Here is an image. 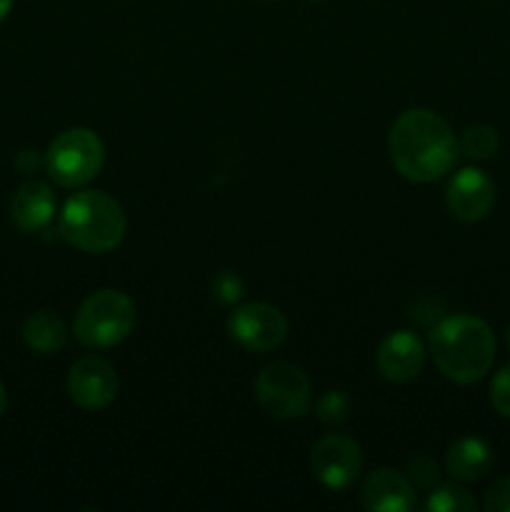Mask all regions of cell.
Segmentation results:
<instances>
[{
  "instance_id": "obj_4",
  "label": "cell",
  "mask_w": 510,
  "mask_h": 512,
  "mask_svg": "<svg viewBox=\"0 0 510 512\" xmlns=\"http://www.w3.org/2000/svg\"><path fill=\"white\" fill-rule=\"evenodd\" d=\"M135 305L120 290H98L88 295L73 320V333L85 348H110L123 343L135 328Z\"/></svg>"
},
{
  "instance_id": "obj_24",
  "label": "cell",
  "mask_w": 510,
  "mask_h": 512,
  "mask_svg": "<svg viewBox=\"0 0 510 512\" xmlns=\"http://www.w3.org/2000/svg\"><path fill=\"white\" fill-rule=\"evenodd\" d=\"M10 5H13V0H0V20L10 13Z\"/></svg>"
},
{
  "instance_id": "obj_3",
  "label": "cell",
  "mask_w": 510,
  "mask_h": 512,
  "mask_svg": "<svg viewBox=\"0 0 510 512\" xmlns=\"http://www.w3.org/2000/svg\"><path fill=\"white\" fill-rule=\"evenodd\" d=\"M58 233L83 253H108L125 235L123 205L103 190L75 193L60 213Z\"/></svg>"
},
{
  "instance_id": "obj_16",
  "label": "cell",
  "mask_w": 510,
  "mask_h": 512,
  "mask_svg": "<svg viewBox=\"0 0 510 512\" xmlns=\"http://www.w3.org/2000/svg\"><path fill=\"white\" fill-rule=\"evenodd\" d=\"M498 145H500L498 130L490 128V125H485V123L468 125L458 140V148L473 160L493 158L495 150H498Z\"/></svg>"
},
{
  "instance_id": "obj_25",
  "label": "cell",
  "mask_w": 510,
  "mask_h": 512,
  "mask_svg": "<svg viewBox=\"0 0 510 512\" xmlns=\"http://www.w3.org/2000/svg\"><path fill=\"white\" fill-rule=\"evenodd\" d=\"M5 405H8V395H5V388H3V383H0V415L5 413Z\"/></svg>"
},
{
  "instance_id": "obj_12",
  "label": "cell",
  "mask_w": 510,
  "mask_h": 512,
  "mask_svg": "<svg viewBox=\"0 0 510 512\" xmlns=\"http://www.w3.org/2000/svg\"><path fill=\"white\" fill-rule=\"evenodd\" d=\"M360 500L370 512H408L415 508V490L398 470L378 468L365 478Z\"/></svg>"
},
{
  "instance_id": "obj_17",
  "label": "cell",
  "mask_w": 510,
  "mask_h": 512,
  "mask_svg": "<svg viewBox=\"0 0 510 512\" xmlns=\"http://www.w3.org/2000/svg\"><path fill=\"white\" fill-rule=\"evenodd\" d=\"M428 510L430 512H473L475 500L463 485L443 483L438 485V488H433V493H430Z\"/></svg>"
},
{
  "instance_id": "obj_14",
  "label": "cell",
  "mask_w": 510,
  "mask_h": 512,
  "mask_svg": "<svg viewBox=\"0 0 510 512\" xmlns=\"http://www.w3.org/2000/svg\"><path fill=\"white\" fill-rule=\"evenodd\" d=\"M445 468L455 480L463 483H478L480 478L493 468V453L490 445L480 438H460L455 440L445 455Z\"/></svg>"
},
{
  "instance_id": "obj_27",
  "label": "cell",
  "mask_w": 510,
  "mask_h": 512,
  "mask_svg": "<svg viewBox=\"0 0 510 512\" xmlns=\"http://www.w3.org/2000/svg\"><path fill=\"white\" fill-rule=\"evenodd\" d=\"M310 3H323V0H310Z\"/></svg>"
},
{
  "instance_id": "obj_11",
  "label": "cell",
  "mask_w": 510,
  "mask_h": 512,
  "mask_svg": "<svg viewBox=\"0 0 510 512\" xmlns=\"http://www.w3.org/2000/svg\"><path fill=\"white\" fill-rule=\"evenodd\" d=\"M425 363V348L423 340L410 330H398L390 333L388 338L380 343L378 353H375V365H378L380 375L390 383H410L420 375Z\"/></svg>"
},
{
  "instance_id": "obj_8",
  "label": "cell",
  "mask_w": 510,
  "mask_h": 512,
  "mask_svg": "<svg viewBox=\"0 0 510 512\" xmlns=\"http://www.w3.org/2000/svg\"><path fill=\"white\" fill-rule=\"evenodd\" d=\"M228 333L243 348L268 353L288 338V320L268 303H250L228 318Z\"/></svg>"
},
{
  "instance_id": "obj_10",
  "label": "cell",
  "mask_w": 510,
  "mask_h": 512,
  "mask_svg": "<svg viewBox=\"0 0 510 512\" xmlns=\"http://www.w3.org/2000/svg\"><path fill=\"white\" fill-rule=\"evenodd\" d=\"M445 200L455 218L463 223H478L493 208L495 185L480 168H463L450 178Z\"/></svg>"
},
{
  "instance_id": "obj_2",
  "label": "cell",
  "mask_w": 510,
  "mask_h": 512,
  "mask_svg": "<svg viewBox=\"0 0 510 512\" xmlns=\"http://www.w3.org/2000/svg\"><path fill=\"white\" fill-rule=\"evenodd\" d=\"M430 355L448 380L470 385L490 373L495 360V335L475 315H450L430 330Z\"/></svg>"
},
{
  "instance_id": "obj_9",
  "label": "cell",
  "mask_w": 510,
  "mask_h": 512,
  "mask_svg": "<svg viewBox=\"0 0 510 512\" xmlns=\"http://www.w3.org/2000/svg\"><path fill=\"white\" fill-rule=\"evenodd\" d=\"M68 395L85 410L108 408L118 395V375L103 358H83L70 368Z\"/></svg>"
},
{
  "instance_id": "obj_1",
  "label": "cell",
  "mask_w": 510,
  "mask_h": 512,
  "mask_svg": "<svg viewBox=\"0 0 510 512\" xmlns=\"http://www.w3.org/2000/svg\"><path fill=\"white\" fill-rule=\"evenodd\" d=\"M388 153L395 170L413 183H433L450 173L458 160V138L438 113L425 108L405 110L388 135Z\"/></svg>"
},
{
  "instance_id": "obj_21",
  "label": "cell",
  "mask_w": 510,
  "mask_h": 512,
  "mask_svg": "<svg viewBox=\"0 0 510 512\" xmlns=\"http://www.w3.org/2000/svg\"><path fill=\"white\" fill-rule=\"evenodd\" d=\"M483 508L488 512H510V475L490 485L488 493H485Z\"/></svg>"
},
{
  "instance_id": "obj_6",
  "label": "cell",
  "mask_w": 510,
  "mask_h": 512,
  "mask_svg": "<svg viewBox=\"0 0 510 512\" xmlns=\"http://www.w3.org/2000/svg\"><path fill=\"white\" fill-rule=\"evenodd\" d=\"M255 400L273 418H300L310 408V383L295 365L273 363L255 378Z\"/></svg>"
},
{
  "instance_id": "obj_5",
  "label": "cell",
  "mask_w": 510,
  "mask_h": 512,
  "mask_svg": "<svg viewBox=\"0 0 510 512\" xmlns=\"http://www.w3.org/2000/svg\"><path fill=\"white\" fill-rule=\"evenodd\" d=\"M105 163L103 140L88 128H70L50 143L45 153L48 175L63 188H80L100 173Z\"/></svg>"
},
{
  "instance_id": "obj_13",
  "label": "cell",
  "mask_w": 510,
  "mask_h": 512,
  "mask_svg": "<svg viewBox=\"0 0 510 512\" xmlns=\"http://www.w3.org/2000/svg\"><path fill=\"white\" fill-rule=\"evenodd\" d=\"M10 215L23 233H38V230L48 228L55 215L53 190L40 180H28L15 190Z\"/></svg>"
},
{
  "instance_id": "obj_7",
  "label": "cell",
  "mask_w": 510,
  "mask_h": 512,
  "mask_svg": "<svg viewBox=\"0 0 510 512\" xmlns=\"http://www.w3.org/2000/svg\"><path fill=\"white\" fill-rule=\"evenodd\" d=\"M313 475L330 490H345L363 470V453L353 438L330 433L313 445L310 453Z\"/></svg>"
},
{
  "instance_id": "obj_20",
  "label": "cell",
  "mask_w": 510,
  "mask_h": 512,
  "mask_svg": "<svg viewBox=\"0 0 510 512\" xmlns=\"http://www.w3.org/2000/svg\"><path fill=\"white\" fill-rule=\"evenodd\" d=\"M243 290V280L235 273H230V270H223V273L215 278V298L223 305H230L235 303V300L243 298Z\"/></svg>"
},
{
  "instance_id": "obj_15",
  "label": "cell",
  "mask_w": 510,
  "mask_h": 512,
  "mask_svg": "<svg viewBox=\"0 0 510 512\" xmlns=\"http://www.w3.org/2000/svg\"><path fill=\"white\" fill-rule=\"evenodd\" d=\"M23 340L33 353L53 355L63 350L68 330L58 315L50 313V310H38L23 323Z\"/></svg>"
},
{
  "instance_id": "obj_18",
  "label": "cell",
  "mask_w": 510,
  "mask_h": 512,
  "mask_svg": "<svg viewBox=\"0 0 510 512\" xmlns=\"http://www.w3.org/2000/svg\"><path fill=\"white\" fill-rule=\"evenodd\" d=\"M350 398L340 390H330L318 400V418L328 425H338L348 418Z\"/></svg>"
},
{
  "instance_id": "obj_23",
  "label": "cell",
  "mask_w": 510,
  "mask_h": 512,
  "mask_svg": "<svg viewBox=\"0 0 510 512\" xmlns=\"http://www.w3.org/2000/svg\"><path fill=\"white\" fill-rule=\"evenodd\" d=\"M38 153L35 150H23V153L18 155V160H15V165H18V170H23V173H33L35 168H38Z\"/></svg>"
},
{
  "instance_id": "obj_22",
  "label": "cell",
  "mask_w": 510,
  "mask_h": 512,
  "mask_svg": "<svg viewBox=\"0 0 510 512\" xmlns=\"http://www.w3.org/2000/svg\"><path fill=\"white\" fill-rule=\"evenodd\" d=\"M408 470L410 478H413L415 485H420V488H430V485L435 483V478H438V468H435V463L430 458L410 460Z\"/></svg>"
},
{
  "instance_id": "obj_26",
  "label": "cell",
  "mask_w": 510,
  "mask_h": 512,
  "mask_svg": "<svg viewBox=\"0 0 510 512\" xmlns=\"http://www.w3.org/2000/svg\"><path fill=\"white\" fill-rule=\"evenodd\" d=\"M508 348H510V328H508Z\"/></svg>"
},
{
  "instance_id": "obj_19",
  "label": "cell",
  "mask_w": 510,
  "mask_h": 512,
  "mask_svg": "<svg viewBox=\"0 0 510 512\" xmlns=\"http://www.w3.org/2000/svg\"><path fill=\"white\" fill-rule=\"evenodd\" d=\"M490 403H493L495 413L510 420V365L495 373L493 383H490Z\"/></svg>"
}]
</instances>
